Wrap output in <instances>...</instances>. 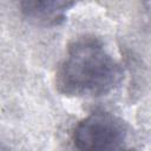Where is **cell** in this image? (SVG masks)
I'll return each instance as SVG.
<instances>
[{"mask_svg":"<svg viewBox=\"0 0 151 151\" xmlns=\"http://www.w3.org/2000/svg\"><path fill=\"white\" fill-rule=\"evenodd\" d=\"M24 18L41 26H58L78 0H15Z\"/></svg>","mask_w":151,"mask_h":151,"instance_id":"obj_3","label":"cell"},{"mask_svg":"<svg viewBox=\"0 0 151 151\" xmlns=\"http://www.w3.org/2000/svg\"><path fill=\"white\" fill-rule=\"evenodd\" d=\"M119 61L96 37L72 41L55 73L57 90L67 97L94 98L106 96L123 80Z\"/></svg>","mask_w":151,"mask_h":151,"instance_id":"obj_1","label":"cell"},{"mask_svg":"<svg viewBox=\"0 0 151 151\" xmlns=\"http://www.w3.org/2000/svg\"><path fill=\"white\" fill-rule=\"evenodd\" d=\"M2 147H4V146H2V145H0V149H2Z\"/></svg>","mask_w":151,"mask_h":151,"instance_id":"obj_4","label":"cell"},{"mask_svg":"<svg viewBox=\"0 0 151 151\" xmlns=\"http://www.w3.org/2000/svg\"><path fill=\"white\" fill-rule=\"evenodd\" d=\"M126 138V123L106 111L90 113L72 131L73 145L79 150H117L124 147Z\"/></svg>","mask_w":151,"mask_h":151,"instance_id":"obj_2","label":"cell"}]
</instances>
